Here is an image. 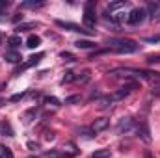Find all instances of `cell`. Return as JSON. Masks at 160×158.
Returning a JSON list of instances; mask_svg holds the SVG:
<instances>
[{
    "label": "cell",
    "instance_id": "cell-10",
    "mask_svg": "<svg viewBox=\"0 0 160 158\" xmlns=\"http://www.w3.org/2000/svg\"><path fill=\"white\" fill-rule=\"evenodd\" d=\"M43 56H45L43 52H39V54H34V56H30V58H28V62H26V63H24V65H22V67H21L19 71H17V75H19L21 71H24V69H28V67H32V65H36V63L39 62V60L43 58Z\"/></svg>",
    "mask_w": 160,
    "mask_h": 158
},
{
    "label": "cell",
    "instance_id": "cell-6",
    "mask_svg": "<svg viewBox=\"0 0 160 158\" xmlns=\"http://www.w3.org/2000/svg\"><path fill=\"white\" fill-rule=\"evenodd\" d=\"M145 11H147V15H149L153 21H158L160 19V2L158 0H149Z\"/></svg>",
    "mask_w": 160,
    "mask_h": 158
},
{
    "label": "cell",
    "instance_id": "cell-29",
    "mask_svg": "<svg viewBox=\"0 0 160 158\" xmlns=\"http://www.w3.org/2000/svg\"><path fill=\"white\" fill-rule=\"evenodd\" d=\"M19 21H22V15H21V13H17V15L13 17V22H19Z\"/></svg>",
    "mask_w": 160,
    "mask_h": 158
},
{
    "label": "cell",
    "instance_id": "cell-9",
    "mask_svg": "<svg viewBox=\"0 0 160 158\" xmlns=\"http://www.w3.org/2000/svg\"><path fill=\"white\" fill-rule=\"evenodd\" d=\"M138 136L145 141V143H149L151 141V132H149V126H147V123L143 121V123H140V126H138Z\"/></svg>",
    "mask_w": 160,
    "mask_h": 158
},
{
    "label": "cell",
    "instance_id": "cell-13",
    "mask_svg": "<svg viewBox=\"0 0 160 158\" xmlns=\"http://www.w3.org/2000/svg\"><path fill=\"white\" fill-rule=\"evenodd\" d=\"M39 45H41L39 36H28V39H26V47L28 48H38Z\"/></svg>",
    "mask_w": 160,
    "mask_h": 158
},
{
    "label": "cell",
    "instance_id": "cell-33",
    "mask_svg": "<svg viewBox=\"0 0 160 158\" xmlns=\"http://www.w3.org/2000/svg\"><path fill=\"white\" fill-rule=\"evenodd\" d=\"M0 43H2V34H0Z\"/></svg>",
    "mask_w": 160,
    "mask_h": 158
},
{
    "label": "cell",
    "instance_id": "cell-27",
    "mask_svg": "<svg viewBox=\"0 0 160 158\" xmlns=\"http://www.w3.org/2000/svg\"><path fill=\"white\" fill-rule=\"evenodd\" d=\"M88 78H89V71H84V73H82V77H78L80 82H86Z\"/></svg>",
    "mask_w": 160,
    "mask_h": 158
},
{
    "label": "cell",
    "instance_id": "cell-12",
    "mask_svg": "<svg viewBox=\"0 0 160 158\" xmlns=\"http://www.w3.org/2000/svg\"><path fill=\"white\" fill-rule=\"evenodd\" d=\"M63 153L71 158V156H75V155H78V149H77V145H75L73 141H69V143H65V147H63Z\"/></svg>",
    "mask_w": 160,
    "mask_h": 158
},
{
    "label": "cell",
    "instance_id": "cell-28",
    "mask_svg": "<svg viewBox=\"0 0 160 158\" xmlns=\"http://www.w3.org/2000/svg\"><path fill=\"white\" fill-rule=\"evenodd\" d=\"M6 155H8V147L0 145V158H6Z\"/></svg>",
    "mask_w": 160,
    "mask_h": 158
},
{
    "label": "cell",
    "instance_id": "cell-11",
    "mask_svg": "<svg viewBox=\"0 0 160 158\" xmlns=\"http://www.w3.org/2000/svg\"><path fill=\"white\" fill-rule=\"evenodd\" d=\"M4 58H6L9 63H19V62L22 60V56H21L17 50H8V52L4 54Z\"/></svg>",
    "mask_w": 160,
    "mask_h": 158
},
{
    "label": "cell",
    "instance_id": "cell-2",
    "mask_svg": "<svg viewBox=\"0 0 160 158\" xmlns=\"http://www.w3.org/2000/svg\"><path fill=\"white\" fill-rule=\"evenodd\" d=\"M95 2L93 0H88L84 4V24H86V30L93 32L91 28H95Z\"/></svg>",
    "mask_w": 160,
    "mask_h": 158
},
{
    "label": "cell",
    "instance_id": "cell-26",
    "mask_svg": "<svg viewBox=\"0 0 160 158\" xmlns=\"http://www.w3.org/2000/svg\"><path fill=\"white\" fill-rule=\"evenodd\" d=\"M147 62H149V63H158V62H160V56H158V54L149 56V58H147Z\"/></svg>",
    "mask_w": 160,
    "mask_h": 158
},
{
    "label": "cell",
    "instance_id": "cell-24",
    "mask_svg": "<svg viewBox=\"0 0 160 158\" xmlns=\"http://www.w3.org/2000/svg\"><path fill=\"white\" fill-rule=\"evenodd\" d=\"M24 95H26V93H15V95H11V97H9V101H11V102H19Z\"/></svg>",
    "mask_w": 160,
    "mask_h": 158
},
{
    "label": "cell",
    "instance_id": "cell-8",
    "mask_svg": "<svg viewBox=\"0 0 160 158\" xmlns=\"http://www.w3.org/2000/svg\"><path fill=\"white\" fill-rule=\"evenodd\" d=\"M108 125H110V121H108L106 117L95 119V123L91 125V132H93V134H99V132L106 130V128H108Z\"/></svg>",
    "mask_w": 160,
    "mask_h": 158
},
{
    "label": "cell",
    "instance_id": "cell-7",
    "mask_svg": "<svg viewBox=\"0 0 160 158\" xmlns=\"http://www.w3.org/2000/svg\"><path fill=\"white\" fill-rule=\"evenodd\" d=\"M132 126H134V121H132V119L130 117H123V119H119L116 130H118V134H127V132L132 130Z\"/></svg>",
    "mask_w": 160,
    "mask_h": 158
},
{
    "label": "cell",
    "instance_id": "cell-25",
    "mask_svg": "<svg viewBox=\"0 0 160 158\" xmlns=\"http://www.w3.org/2000/svg\"><path fill=\"white\" fill-rule=\"evenodd\" d=\"M36 24L34 22H30V24H21V26H17V32H24V30H28V28H34Z\"/></svg>",
    "mask_w": 160,
    "mask_h": 158
},
{
    "label": "cell",
    "instance_id": "cell-5",
    "mask_svg": "<svg viewBox=\"0 0 160 158\" xmlns=\"http://www.w3.org/2000/svg\"><path fill=\"white\" fill-rule=\"evenodd\" d=\"M56 24L60 26V28H65V30H69V32H77V34H86V36H91L93 32H89V30H84V28H80L78 24H73V22H65V21H56Z\"/></svg>",
    "mask_w": 160,
    "mask_h": 158
},
{
    "label": "cell",
    "instance_id": "cell-34",
    "mask_svg": "<svg viewBox=\"0 0 160 158\" xmlns=\"http://www.w3.org/2000/svg\"><path fill=\"white\" fill-rule=\"evenodd\" d=\"M28 158H38V156H28Z\"/></svg>",
    "mask_w": 160,
    "mask_h": 158
},
{
    "label": "cell",
    "instance_id": "cell-16",
    "mask_svg": "<svg viewBox=\"0 0 160 158\" xmlns=\"http://www.w3.org/2000/svg\"><path fill=\"white\" fill-rule=\"evenodd\" d=\"M41 6H45V2H43V0H39V2L28 0V2H22V4H21V7H32V9H36V7H41Z\"/></svg>",
    "mask_w": 160,
    "mask_h": 158
},
{
    "label": "cell",
    "instance_id": "cell-21",
    "mask_svg": "<svg viewBox=\"0 0 160 158\" xmlns=\"http://www.w3.org/2000/svg\"><path fill=\"white\" fill-rule=\"evenodd\" d=\"M75 102H80V95H71L65 99V104H75Z\"/></svg>",
    "mask_w": 160,
    "mask_h": 158
},
{
    "label": "cell",
    "instance_id": "cell-31",
    "mask_svg": "<svg viewBox=\"0 0 160 158\" xmlns=\"http://www.w3.org/2000/svg\"><path fill=\"white\" fill-rule=\"evenodd\" d=\"M28 147H30V149H34V147L38 149V143H34V141H28Z\"/></svg>",
    "mask_w": 160,
    "mask_h": 158
},
{
    "label": "cell",
    "instance_id": "cell-4",
    "mask_svg": "<svg viewBox=\"0 0 160 158\" xmlns=\"http://www.w3.org/2000/svg\"><path fill=\"white\" fill-rule=\"evenodd\" d=\"M136 87V84L134 82H130V84H127V86H123V87H119L116 93H112L110 95V99H112V102H116V101H121V99H125V97H128L130 95V91Z\"/></svg>",
    "mask_w": 160,
    "mask_h": 158
},
{
    "label": "cell",
    "instance_id": "cell-32",
    "mask_svg": "<svg viewBox=\"0 0 160 158\" xmlns=\"http://www.w3.org/2000/svg\"><path fill=\"white\" fill-rule=\"evenodd\" d=\"M47 140H54V132H48L47 134Z\"/></svg>",
    "mask_w": 160,
    "mask_h": 158
},
{
    "label": "cell",
    "instance_id": "cell-23",
    "mask_svg": "<svg viewBox=\"0 0 160 158\" xmlns=\"http://www.w3.org/2000/svg\"><path fill=\"white\" fill-rule=\"evenodd\" d=\"M8 7H9V2L8 0H0V15H4Z\"/></svg>",
    "mask_w": 160,
    "mask_h": 158
},
{
    "label": "cell",
    "instance_id": "cell-30",
    "mask_svg": "<svg viewBox=\"0 0 160 158\" xmlns=\"http://www.w3.org/2000/svg\"><path fill=\"white\" fill-rule=\"evenodd\" d=\"M143 158H155V156H153L151 151H145V153H143Z\"/></svg>",
    "mask_w": 160,
    "mask_h": 158
},
{
    "label": "cell",
    "instance_id": "cell-19",
    "mask_svg": "<svg viewBox=\"0 0 160 158\" xmlns=\"http://www.w3.org/2000/svg\"><path fill=\"white\" fill-rule=\"evenodd\" d=\"M91 158H110V149H101V151L93 153Z\"/></svg>",
    "mask_w": 160,
    "mask_h": 158
},
{
    "label": "cell",
    "instance_id": "cell-1",
    "mask_svg": "<svg viewBox=\"0 0 160 158\" xmlns=\"http://www.w3.org/2000/svg\"><path fill=\"white\" fill-rule=\"evenodd\" d=\"M108 45H110L112 50H116L119 54H132V52L138 50V45L130 39H110Z\"/></svg>",
    "mask_w": 160,
    "mask_h": 158
},
{
    "label": "cell",
    "instance_id": "cell-3",
    "mask_svg": "<svg viewBox=\"0 0 160 158\" xmlns=\"http://www.w3.org/2000/svg\"><path fill=\"white\" fill-rule=\"evenodd\" d=\"M145 15H147V11H145L143 7H134V9L127 15V24L136 26V24H140V22L145 21Z\"/></svg>",
    "mask_w": 160,
    "mask_h": 158
},
{
    "label": "cell",
    "instance_id": "cell-17",
    "mask_svg": "<svg viewBox=\"0 0 160 158\" xmlns=\"http://www.w3.org/2000/svg\"><path fill=\"white\" fill-rule=\"evenodd\" d=\"M45 156L47 158H69L65 153H60V151H47Z\"/></svg>",
    "mask_w": 160,
    "mask_h": 158
},
{
    "label": "cell",
    "instance_id": "cell-15",
    "mask_svg": "<svg viewBox=\"0 0 160 158\" xmlns=\"http://www.w3.org/2000/svg\"><path fill=\"white\" fill-rule=\"evenodd\" d=\"M75 45H77L78 48H95V47H97L93 41H86V39H78Z\"/></svg>",
    "mask_w": 160,
    "mask_h": 158
},
{
    "label": "cell",
    "instance_id": "cell-22",
    "mask_svg": "<svg viewBox=\"0 0 160 158\" xmlns=\"http://www.w3.org/2000/svg\"><path fill=\"white\" fill-rule=\"evenodd\" d=\"M45 102H47V104H52V106H60V101H58L56 97H47Z\"/></svg>",
    "mask_w": 160,
    "mask_h": 158
},
{
    "label": "cell",
    "instance_id": "cell-14",
    "mask_svg": "<svg viewBox=\"0 0 160 158\" xmlns=\"http://www.w3.org/2000/svg\"><path fill=\"white\" fill-rule=\"evenodd\" d=\"M8 45L11 47V50H13V48H17L19 45H22V39H21V36H11V37L8 39Z\"/></svg>",
    "mask_w": 160,
    "mask_h": 158
},
{
    "label": "cell",
    "instance_id": "cell-18",
    "mask_svg": "<svg viewBox=\"0 0 160 158\" xmlns=\"http://www.w3.org/2000/svg\"><path fill=\"white\" fill-rule=\"evenodd\" d=\"M77 77H75V73L73 71H67L65 75H63V78H62V84H71V82H75Z\"/></svg>",
    "mask_w": 160,
    "mask_h": 158
},
{
    "label": "cell",
    "instance_id": "cell-20",
    "mask_svg": "<svg viewBox=\"0 0 160 158\" xmlns=\"http://www.w3.org/2000/svg\"><path fill=\"white\" fill-rule=\"evenodd\" d=\"M60 58H62L63 62H75V60H77L71 52H62V54H60Z\"/></svg>",
    "mask_w": 160,
    "mask_h": 158
}]
</instances>
